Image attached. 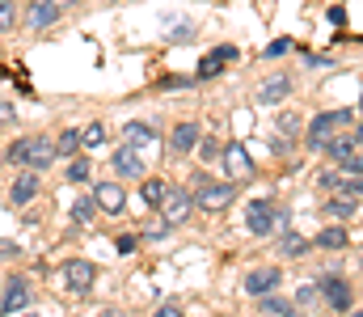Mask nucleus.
<instances>
[{"label": "nucleus", "instance_id": "nucleus-1", "mask_svg": "<svg viewBox=\"0 0 363 317\" xmlns=\"http://www.w3.org/2000/svg\"><path fill=\"white\" fill-rule=\"evenodd\" d=\"M351 118H355L351 110H325V114H317V118L308 123V148H313V152H321V148H325V140H330L342 123H351Z\"/></svg>", "mask_w": 363, "mask_h": 317}, {"label": "nucleus", "instance_id": "nucleus-2", "mask_svg": "<svg viewBox=\"0 0 363 317\" xmlns=\"http://www.w3.org/2000/svg\"><path fill=\"white\" fill-rule=\"evenodd\" d=\"M279 224H287V220H283V211L274 208V204H267V199H254L250 211H245V228H250L254 237H271Z\"/></svg>", "mask_w": 363, "mask_h": 317}, {"label": "nucleus", "instance_id": "nucleus-3", "mask_svg": "<svg viewBox=\"0 0 363 317\" xmlns=\"http://www.w3.org/2000/svg\"><path fill=\"white\" fill-rule=\"evenodd\" d=\"M161 220L165 224H182L186 216H190V208H194V195L186 191V187H165V195H161Z\"/></svg>", "mask_w": 363, "mask_h": 317}, {"label": "nucleus", "instance_id": "nucleus-4", "mask_svg": "<svg viewBox=\"0 0 363 317\" xmlns=\"http://www.w3.org/2000/svg\"><path fill=\"white\" fill-rule=\"evenodd\" d=\"M123 144L135 148L140 157H161V135H157L148 123H127V127H123Z\"/></svg>", "mask_w": 363, "mask_h": 317}, {"label": "nucleus", "instance_id": "nucleus-5", "mask_svg": "<svg viewBox=\"0 0 363 317\" xmlns=\"http://www.w3.org/2000/svg\"><path fill=\"white\" fill-rule=\"evenodd\" d=\"M64 279H68V292L72 296H85L93 288V279H97V267H93L89 258H68L64 262Z\"/></svg>", "mask_w": 363, "mask_h": 317}, {"label": "nucleus", "instance_id": "nucleus-6", "mask_svg": "<svg viewBox=\"0 0 363 317\" xmlns=\"http://www.w3.org/2000/svg\"><path fill=\"white\" fill-rule=\"evenodd\" d=\"M237 199V191H233V182H207L199 195H194V204L203 211H224L228 204Z\"/></svg>", "mask_w": 363, "mask_h": 317}, {"label": "nucleus", "instance_id": "nucleus-7", "mask_svg": "<svg viewBox=\"0 0 363 317\" xmlns=\"http://www.w3.org/2000/svg\"><path fill=\"white\" fill-rule=\"evenodd\" d=\"M220 161H224V169H228V178H233V182H241V178H250V174H254V161H250L245 144H228V148L220 152Z\"/></svg>", "mask_w": 363, "mask_h": 317}, {"label": "nucleus", "instance_id": "nucleus-8", "mask_svg": "<svg viewBox=\"0 0 363 317\" xmlns=\"http://www.w3.org/2000/svg\"><path fill=\"white\" fill-rule=\"evenodd\" d=\"M317 292L325 296V305H330V309H338V313H342V309H351V284H347V279H338V275H325Z\"/></svg>", "mask_w": 363, "mask_h": 317}, {"label": "nucleus", "instance_id": "nucleus-9", "mask_svg": "<svg viewBox=\"0 0 363 317\" xmlns=\"http://www.w3.org/2000/svg\"><path fill=\"white\" fill-rule=\"evenodd\" d=\"M55 21H60V4H51V0H30L26 4V26L30 30H47Z\"/></svg>", "mask_w": 363, "mask_h": 317}, {"label": "nucleus", "instance_id": "nucleus-10", "mask_svg": "<svg viewBox=\"0 0 363 317\" xmlns=\"http://www.w3.org/2000/svg\"><path fill=\"white\" fill-rule=\"evenodd\" d=\"M26 305H30V288H26V279L17 275V279H9V288H4V296H0V313L17 317Z\"/></svg>", "mask_w": 363, "mask_h": 317}, {"label": "nucleus", "instance_id": "nucleus-11", "mask_svg": "<svg viewBox=\"0 0 363 317\" xmlns=\"http://www.w3.org/2000/svg\"><path fill=\"white\" fill-rule=\"evenodd\" d=\"M199 140H203V131H199V123H174V135H169V148H174L178 157H190V152L199 148Z\"/></svg>", "mask_w": 363, "mask_h": 317}, {"label": "nucleus", "instance_id": "nucleus-12", "mask_svg": "<svg viewBox=\"0 0 363 317\" xmlns=\"http://www.w3.org/2000/svg\"><path fill=\"white\" fill-rule=\"evenodd\" d=\"M93 204L101 211H110V216H118V211L127 208V191H123L118 182H101V187L93 191Z\"/></svg>", "mask_w": 363, "mask_h": 317}, {"label": "nucleus", "instance_id": "nucleus-13", "mask_svg": "<svg viewBox=\"0 0 363 317\" xmlns=\"http://www.w3.org/2000/svg\"><path fill=\"white\" fill-rule=\"evenodd\" d=\"M233 55H237V47H216V51H207V55L199 60V81L220 77V72H224V64H233Z\"/></svg>", "mask_w": 363, "mask_h": 317}, {"label": "nucleus", "instance_id": "nucleus-14", "mask_svg": "<svg viewBox=\"0 0 363 317\" xmlns=\"http://www.w3.org/2000/svg\"><path fill=\"white\" fill-rule=\"evenodd\" d=\"M114 174H118L123 182H131V178H144V157H140L135 148H127V144H123V148L114 152Z\"/></svg>", "mask_w": 363, "mask_h": 317}, {"label": "nucleus", "instance_id": "nucleus-15", "mask_svg": "<svg viewBox=\"0 0 363 317\" xmlns=\"http://www.w3.org/2000/svg\"><path fill=\"white\" fill-rule=\"evenodd\" d=\"M274 288H279V271H274V267H262V271H250V275H245V292H250V296H267Z\"/></svg>", "mask_w": 363, "mask_h": 317}, {"label": "nucleus", "instance_id": "nucleus-16", "mask_svg": "<svg viewBox=\"0 0 363 317\" xmlns=\"http://www.w3.org/2000/svg\"><path fill=\"white\" fill-rule=\"evenodd\" d=\"M47 165H55V144L51 140H43V135H34V144H30V161H26V169H47Z\"/></svg>", "mask_w": 363, "mask_h": 317}, {"label": "nucleus", "instance_id": "nucleus-17", "mask_svg": "<svg viewBox=\"0 0 363 317\" xmlns=\"http://www.w3.org/2000/svg\"><path fill=\"white\" fill-rule=\"evenodd\" d=\"M9 195H13V204H17V208H21V204H30V199L38 195V174H34V169H21V174H17V182L9 187Z\"/></svg>", "mask_w": 363, "mask_h": 317}, {"label": "nucleus", "instance_id": "nucleus-18", "mask_svg": "<svg viewBox=\"0 0 363 317\" xmlns=\"http://www.w3.org/2000/svg\"><path fill=\"white\" fill-rule=\"evenodd\" d=\"M291 94V77H271L262 89H258V106H279Z\"/></svg>", "mask_w": 363, "mask_h": 317}, {"label": "nucleus", "instance_id": "nucleus-19", "mask_svg": "<svg viewBox=\"0 0 363 317\" xmlns=\"http://www.w3.org/2000/svg\"><path fill=\"white\" fill-rule=\"evenodd\" d=\"M77 148H81V131L77 127H64L60 140H55V157H77Z\"/></svg>", "mask_w": 363, "mask_h": 317}, {"label": "nucleus", "instance_id": "nucleus-20", "mask_svg": "<svg viewBox=\"0 0 363 317\" xmlns=\"http://www.w3.org/2000/svg\"><path fill=\"white\" fill-rule=\"evenodd\" d=\"M30 144H34V135L13 140V144H9V152H4V161H13L17 169H26V161H30Z\"/></svg>", "mask_w": 363, "mask_h": 317}, {"label": "nucleus", "instance_id": "nucleus-21", "mask_svg": "<svg viewBox=\"0 0 363 317\" xmlns=\"http://www.w3.org/2000/svg\"><path fill=\"white\" fill-rule=\"evenodd\" d=\"M262 313H271V317H296V305H291V301H283V296H274V292H267V296H262Z\"/></svg>", "mask_w": 363, "mask_h": 317}, {"label": "nucleus", "instance_id": "nucleus-22", "mask_svg": "<svg viewBox=\"0 0 363 317\" xmlns=\"http://www.w3.org/2000/svg\"><path fill=\"white\" fill-rule=\"evenodd\" d=\"M317 245H321V250H342V245H347V228H338V224H330V228H321V237H317Z\"/></svg>", "mask_w": 363, "mask_h": 317}, {"label": "nucleus", "instance_id": "nucleus-23", "mask_svg": "<svg viewBox=\"0 0 363 317\" xmlns=\"http://www.w3.org/2000/svg\"><path fill=\"white\" fill-rule=\"evenodd\" d=\"M325 152H330L334 161H347V157L355 152V140H347V135H338V140H334V135H330V140H325Z\"/></svg>", "mask_w": 363, "mask_h": 317}, {"label": "nucleus", "instance_id": "nucleus-24", "mask_svg": "<svg viewBox=\"0 0 363 317\" xmlns=\"http://www.w3.org/2000/svg\"><path fill=\"white\" fill-rule=\"evenodd\" d=\"M89 174H93V161H89V157H77V161L68 165V182H85Z\"/></svg>", "mask_w": 363, "mask_h": 317}, {"label": "nucleus", "instance_id": "nucleus-25", "mask_svg": "<svg viewBox=\"0 0 363 317\" xmlns=\"http://www.w3.org/2000/svg\"><path fill=\"white\" fill-rule=\"evenodd\" d=\"M300 131H304V123H300L296 114H283V118H279V135H283V140H296Z\"/></svg>", "mask_w": 363, "mask_h": 317}, {"label": "nucleus", "instance_id": "nucleus-26", "mask_svg": "<svg viewBox=\"0 0 363 317\" xmlns=\"http://www.w3.org/2000/svg\"><path fill=\"white\" fill-rule=\"evenodd\" d=\"M161 195H165V182H161V178H148V182H144V204H148V208H157V204H161Z\"/></svg>", "mask_w": 363, "mask_h": 317}, {"label": "nucleus", "instance_id": "nucleus-27", "mask_svg": "<svg viewBox=\"0 0 363 317\" xmlns=\"http://www.w3.org/2000/svg\"><path fill=\"white\" fill-rule=\"evenodd\" d=\"M101 140H106V127H101V123H89V127L81 131V148H97Z\"/></svg>", "mask_w": 363, "mask_h": 317}, {"label": "nucleus", "instance_id": "nucleus-28", "mask_svg": "<svg viewBox=\"0 0 363 317\" xmlns=\"http://www.w3.org/2000/svg\"><path fill=\"white\" fill-rule=\"evenodd\" d=\"M93 211H97V204H93V199H81V204L72 208V220H77V224H89Z\"/></svg>", "mask_w": 363, "mask_h": 317}, {"label": "nucleus", "instance_id": "nucleus-29", "mask_svg": "<svg viewBox=\"0 0 363 317\" xmlns=\"http://www.w3.org/2000/svg\"><path fill=\"white\" fill-rule=\"evenodd\" d=\"M338 191H342L347 199H363V178H347V182H338Z\"/></svg>", "mask_w": 363, "mask_h": 317}, {"label": "nucleus", "instance_id": "nucleus-30", "mask_svg": "<svg viewBox=\"0 0 363 317\" xmlns=\"http://www.w3.org/2000/svg\"><path fill=\"white\" fill-rule=\"evenodd\" d=\"M17 21V4L13 0H0V30H9Z\"/></svg>", "mask_w": 363, "mask_h": 317}, {"label": "nucleus", "instance_id": "nucleus-31", "mask_svg": "<svg viewBox=\"0 0 363 317\" xmlns=\"http://www.w3.org/2000/svg\"><path fill=\"white\" fill-rule=\"evenodd\" d=\"M325 211H330V216H351V211H355V199H330Z\"/></svg>", "mask_w": 363, "mask_h": 317}, {"label": "nucleus", "instance_id": "nucleus-32", "mask_svg": "<svg viewBox=\"0 0 363 317\" xmlns=\"http://www.w3.org/2000/svg\"><path fill=\"white\" fill-rule=\"evenodd\" d=\"M291 51V38H274L271 47H267V60H279V55H287Z\"/></svg>", "mask_w": 363, "mask_h": 317}, {"label": "nucleus", "instance_id": "nucleus-33", "mask_svg": "<svg viewBox=\"0 0 363 317\" xmlns=\"http://www.w3.org/2000/svg\"><path fill=\"white\" fill-rule=\"evenodd\" d=\"M304 237H283V254H304Z\"/></svg>", "mask_w": 363, "mask_h": 317}, {"label": "nucleus", "instance_id": "nucleus-34", "mask_svg": "<svg viewBox=\"0 0 363 317\" xmlns=\"http://www.w3.org/2000/svg\"><path fill=\"white\" fill-rule=\"evenodd\" d=\"M338 182H342L338 174H321V178H317V187H321L325 195H330V191H338Z\"/></svg>", "mask_w": 363, "mask_h": 317}, {"label": "nucleus", "instance_id": "nucleus-35", "mask_svg": "<svg viewBox=\"0 0 363 317\" xmlns=\"http://www.w3.org/2000/svg\"><path fill=\"white\" fill-rule=\"evenodd\" d=\"M199 152H203V161H220V144H216V140H207Z\"/></svg>", "mask_w": 363, "mask_h": 317}, {"label": "nucleus", "instance_id": "nucleus-36", "mask_svg": "<svg viewBox=\"0 0 363 317\" xmlns=\"http://www.w3.org/2000/svg\"><path fill=\"white\" fill-rule=\"evenodd\" d=\"M342 169H347V174H363V157H355V152H351V157L342 161Z\"/></svg>", "mask_w": 363, "mask_h": 317}, {"label": "nucleus", "instance_id": "nucleus-37", "mask_svg": "<svg viewBox=\"0 0 363 317\" xmlns=\"http://www.w3.org/2000/svg\"><path fill=\"white\" fill-rule=\"evenodd\" d=\"M157 317H182V305L169 301V305H161V309H157Z\"/></svg>", "mask_w": 363, "mask_h": 317}, {"label": "nucleus", "instance_id": "nucleus-38", "mask_svg": "<svg viewBox=\"0 0 363 317\" xmlns=\"http://www.w3.org/2000/svg\"><path fill=\"white\" fill-rule=\"evenodd\" d=\"M330 21H334V26H342V21H347V9H342V4H334V9H330Z\"/></svg>", "mask_w": 363, "mask_h": 317}, {"label": "nucleus", "instance_id": "nucleus-39", "mask_svg": "<svg viewBox=\"0 0 363 317\" xmlns=\"http://www.w3.org/2000/svg\"><path fill=\"white\" fill-rule=\"evenodd\" d=\"M13 118H17V110H13L9 102H0V123H13Z\"/></svg>", "mask_w": 363, "mask_h": 317}, {"label": "nucleus", "instance_id": "nucleus-40", "mask_svg": "<svg viewBox=\"0 0 363 317\" xmlns=\"http://www.w3.org/2000/svg\"><path fill=\"white\" fill-rule=\"evenodd\" d=\"M135 250V237H118V254H131Z\"/></svg>", "mask_w": 363, "mask_h": 317}, {"label": "nucleus", "instance_id": "nucleus-41", "mask_svg": "<svg viewBox=\"0 0 363 317\" xmlns=\"http://www.w3.org/2000/svg\"><path fill=\"white\" fill-rule=\"evenodd\" d=\"M317 301V288H300V305H313Z\"/></svg>", "mask_w": 363, "mask_h": 317}, {"label": "nucleus", "instance_id": "nucleus-42", "mask_svg": "<svg viewBox=\"0 0 363 317\" xmlns=\"http://www.w3.org/2000/svg\"><path fill=\"white\" fill-rule=\"evenodd\" d=\"M51 4H60V9H64V4H77V0H51Z\"/></svg>", "mask_w": 363, "mask_h": 317}, {"label": "nucleus", "instance_id": "nucleus-43", "mask_svg": "<svg viewBox=\"0 0 363 317\" xmlns=\"http://www.w3.org/2000/svg\"><path fill=\"white\" fill-rule=\"evenodd\" d=\"M359 148H363V127H359Z\"/></svg>", "mask_w": 363, "mask_h": 317}, {"label": "nucleus", "instance_id": "nucleus-44", "mask_svg": "<svg viewBox=\"0 0 363 317\" xmlns=\"http://www.w3.org/2000/svg\"><path fill=\"white\" fill-rule=\"evenodd\" d=\"M359 114H363V94H359Z\"/></svg>", "mask_w": 363, "mask_h": 317}, {"label": "nucleus", "instance_id": "nucleus-45", "mask_svg": "<svg viewBox=\"0 0 363 317\" xmlns=\"http://www.w3.org/2000/svg\"><path fill=\"white\" fill-rule=\"evenodd\" d=\"M351 317H363V309H359V313H351Z\"/></svg>", "mask_w": 363, "mask_h": 317}, {"label": "nucleus", "instance_id": "nucleus-46", "mask_svg": "<svg viewBox=\"0 0 363 317\" xmlns=\"http://www.w3.org/2000/svg\"><path fill=\"white\" fill-rule=\"evenodd\" d=\"M110 4H118V0H110Z\"/></svg>", "mask_w": 363, "mask_h": 317}, {"label": "nucleus", "instance_id": "nucleus-47", "mask_svg": "<svg viewBox=\"0 0 363 317\" xmlns=\"http://www.w3.org/2000/svg\"><path fill=\"white\" fill-rule=\"evenodd\" d=\"M21 317H30V313H21Z\"/></svg>", "mask_w": 363, "mask_h": 317}, {"label": "nucleus", "instance_id": "nucleus-48", "mask_svg": "<svg viewBox=\"0 0 363 317\" xmlns=\"http://www.w3.org/2000/svg\"><path fill=\"white\" fill-rule=\"evenodd\" d=\"M0 161H4V157H0Z\"/></svg>", "mask_w": 363, "mask_h": 317}]
</instances>
